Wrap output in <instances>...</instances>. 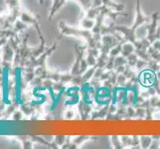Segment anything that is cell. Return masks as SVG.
<instances>
[{
	"instance_id": "2",
	"label": "cell",
	"mask_w": 160,
	"mask_h": 149,
	"mask_svg": "<svg viewBox=\"0 0 160 149\" xmlns=\"http://www.w3.org/2000/svg\"><path fill=\"white\" fill-rule=\"evenodd\" d=\"M160 20V15L158 12H155L151 16V23L146 26L148 30V35H147V40L151 44L156 40V30H157V22Z\"/></svg>"
},
{
	"instance_id": "9",
	"label": "cell",
	"mask_w": 160,
	"mask_h": 149,
	"mask_svg": "<svg viewBox=\"0 0 160 149\" xmlns=\"http://www.w3.org/2000/svg\"><path fill=\"white\" fill-rule=\"evenodd\" d=\"M121 143H122L123 147H132V137H128V136H122L120 138Z\"/></svg>"
},
{
	"instance_id": "13",
	"label": "cell",
	"mask_w": 160,
	"mask_h": 149,
	"mask_svg": "<svg viewBox=\"0 0 160 149\" xmlns=\"http://www.w3.org/2000/svg\"><path fill=\"white\" fill-rule=\"evenodd\" d=\"M151 46H152L154 49H156L157 51L160 52V39H156L155 41H154V42L151 44Z\"/></svg>"
},
{
	"instance_id": "10",
	"label": "cell",
	"mask_w": 160,
	"mask_h": 149,
	"mask_svg": "<svg viewBox=\"0 0 160 149\" xmlns=\"http://www.w3.org/2000/svg\"><path fill=\"white\" fill-rule=\"evenodd\" d=\"M112 143L114 148H123V145L122 143H121V140L118 136H112Z\"/></svg>"
},
{
	"instance_id": "4",
	"label": "cell",
	"mask_w": 160,
	"mask_h": 149,
	"mask_svg": "<svg viewBox=\"0 0 160 149\" xmlns=\"http://www.w3.org/2000/svg\"><path fill=\"white\" fill-rule=\"evenodd\" d=\"M95 24H96V19H92L88 17H85L81 21V27L85 30H92Z\"/></svg>"
},
{
	"instance_id": "6",
	"label": "cell",
	"mask_w": 160,
	"mask_h": 149,
	"mask_svg": "<svg viewBox=\"0 0 160 149\" xmlns=\"http://www.w3.org/2000/svg\"><path fill=\"white\" fill-rule=\"evenodd\" d=\"M152 142V137L149 136H140V145L141 148H149Z\"/></svg>"
},
{
	"instance_id": "12",
	"label": "cell",
	"mask_w": 160,
	"mask_h": 149,
	"mask_svg": "<svg viewBox=\"0 0 160 149\" xmlns=\"http://www.w3.org/2000/svg\"><path fill=\"white\" fill-rule=\"evenodd\" d=\"M88 139H91V137H89V136H80L75 140V144L78 145V144H80V143L84 142V141H86Z\"/></svg>"
},
{
	"instance_id": "5",
	"label": "cell",
	"mask_w": 160,
	"mask_h": 149,
	"mask_svg": "<svg viewBox=\"0 0 160 149\" xmlns=\"http://www.w3.org/2000/svg\"><path fill=\"white\" fill-rule=\"evenodd\" d=\"M138 59H139V57L137 56V54L135 52L130 54L128 57H126V60H128V65L130 66L131 68L135 69V66H136V63H137V61H138Z\"/></svg>"
},
{
	"instance_id": "7",
	"label": "cell",
	"mask_w": 160,
	"mask_h": 149,
	"mask_svg": "<svg viewBox=\"0 0 160 149\" xmlns=\"http://www.w3.org/2000/svg\"><path fill=\"white\" fill-rule=\"evenodd\" d=\"M128 79L126 78V77L123 75V73H121V74H118V75L117 86H119V87H125L126 84H128Z\"/></svg>"
},
{
	"instance_id": "8",
	"label": "cell",
	"mask_w": 160,
	"mask_h": 149,
	"mask_svg": "<svg viewBox=\"0 0 160 149\" xmlns=\"http://www.w3.org/2000/svg\"><path fill=\"white\" fill-rule=\"evenodd\" d=\"M87 62L89 64L90 67H93V66H96L97 63H98V58L96 56H93L92 54H90V53H87Z\"/></svg>"
},
{
	"instance_id": "14",
	"label": "cell",
	"mask_w": 160,
	"mask_h": 149,
	"mask_svg": "<svg viewBox=\"0 0 160 149\" xmlns=\"http://www.w3.org/2000/svg\"><path fill=\"white\" fill-rule=\"evenodd\" d=\"M74 117V110H69V112H67V118L71 119Z\"/></svg>"
},
{
	"instance_id": "11",
	"label": "cell",
	"mask_w": 160,
	"mask_h": 149,
	"mask_svg": "<svg viewBox=\"0 0 160 149\" xmlns=\"http://www.w3.org/2000/svg\"><path fill=\"white\" fill-rule=\"evenodd\" d=\"M78 1L81 3V5L84 7L86 11L89 10L91 7H92V0H78Z\"/></svg>"
},
{
	"instance_id": "1",
	"label": "cell",
	"mask_w": 160,
	"mask_h": 149,
	"mask_svg": "<svg viewBox=\"0 0 160 149\" xmlns=\"http://www.w3.org/2000/svg\"><path fill=\"white\" fill-rule=\"evenodd\" d=\"M137 80H138V84L140 86L147 87V89H149L151 87H154L158 81L155 71H153L150 68H146L144 70H141L139 72V74L137 75Z\"/></svg>"
},
{
	"instance_id": "3",
	"label": "cell",
	"mask_w": 160,
	"mask_h": 149,
	"mask_svg": "<svg viewBox=\"0 0 160 149\" xmlns=\"http://www.w3.org/2000/svg\"><path fill=\"white\" fill-rule=\"evenodd\" d=\"M135 51V47L131 42H125L123 43L122 48H121V53L120 55H122L123 57H128L130 54L134 53Z\"/></svg>"
},
{
	"instance_id": "15",
	"label": "cell",
	"mask_w": 160,
	"mask_h": 149,
	"mask_svg": "<svg viewBox=\"0 0 160 149\" xmlns=\"http://www.w3.org/2000/svg\"><path fill=\"white\" fill-rule=\"evenodd\" d=\"M156 75H157V79H158V80L160 81V70H159V71H157Z\"/></svg>"
}]
</instances>
